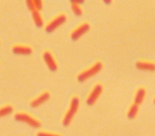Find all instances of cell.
Listing matches in <instances>:
<instances>
[{
	"mask_svg": "<svg viewBox=\"0 0 155 136\" xmlns=\"http://www.w3.org/2000/svg\"><path fill=\"white\" fill-rule=\"evenodd\" d=\"M85 0H70V2L72 4H81L84 2Z\"/></svg>",
	"mask_w": 155,
	"mask_h": 136,
	"instance_id": "ac0fdd59",
	"label": "cell"
},
{
	"mask_svg": "<svg viewBox=\"0 0 155 136\" xmlns=\"http://www.w3.org/2000/svg\"><path fill=\"white\" fill-rule=\"evenodd\" d=\"M34 5L37 10L39 11L41 10L42 7V0H33Z\"/></svg>",
	"mask_w": 155,
	"mask_h": 136,
	"instance_id": "e0dca14e",
	"label": "cell"
},
{
	"mask_svg": "<svg viewBox=\"0 0 155 136\" xmlns=\"http://www.w3.org/2000/svg\"><path fill=\"white\" fill-rule=\"evenodd\" d=\"M25 2H26V5H27L28 8L29 9V10L30 12H32L33 10L36 9L34 5L33 0H25Z\"/></svg>",
	"mask_w": 155,
	"mask_h": 136,
	"instance_id": "2e32d148",
	"label": "cell"
},
{
	"mask_svg": "<svg viewBox=\"0 0 155 136\" xmlns=\"http://www.w3.org/2000/svg\"><path fill=\"white\" fill-rule=\"evenodd\" d=\"M145 96V90L143 88H140L137 91L134 97V103L139 105L142 103Z\"/></svg>",
	"mask_w": 155,
	"mask_h": 136,
	"instance_id": "7c38bea8",
	"label": "cell"
},
{
	"mask_svg": "<svg viewBox=\"0 0 155 136\" xmlns=\"http://www.w3.org/2000/svg\"><path fill=\"white\" fill-rule=\"evenodd\" d=\"M79 104V99L77 97H74L71 100L69 109L68 110L67 114H65L64 118L63 124L64 126H67L70 123L72 119L74 117L76 112L78 111Z\"/></svg>",
	"mask_w": 155,
	"mask_h": 136,
	"instance_id": "6da1fadb",
	"label": "cell"
},
{
	"mask_svg": "<svg viewBox=\"0 0 155 136\" xmlns=\"http://www.w3.org/2000/svg\"><path fill=\"white\" fill-rule=\"evenodd\" d=\"M90 29V25L88 23H84L77 27L71 33V38L73 40H78Z\"/></svg>",
	"mask_w": 155,
	"mask_h": 136,
	"instance_id": "8992f818",
	"label": "cell"
},
{
	"mask_svg": "<svg viewBox=\"0 0 155 136\" xmlns=\"http://www.w3.org/2000/svg\"><path fill=\"white\" fill-rule=\"evenodd\" d=\"M154 103H155V100H154Z\"/></svg>",
	"mask_w": 155,
	"mask_h": 136,
	"instance_id": "44dd1931",
	"label": "cell"
},
{
	"mask_svg": "<svg viewBox=\"0 0 155 136\" xmlns=\"http://www.w3.org/2000/svg\"><path fill=\"white\" fill-rule=\"evenodd\" d=\"M111 1H112V0H103V1H104L105 3L107 4H110V3L111 2Z\"/></svg>",
	"mask_w": 155,
	"mask_h": 136,
	"instance_id": "ffe728a7",
	"label": "cell"
},
{
	"mask_svg": "<svg viewBox=\"0 0 155 136\" xmlns=\"http://www.w3.org/2000/svg\"><path fill=\"white\" fill-rule=\"evenodd\" d=\"M66 19H67L66 16H65L63 14L58 16L56 18L53 19L48 24V25L45 28L46 31L49 33L53 32L59 26L62 25L66 21Z\"/></svg>",
	"mask_w": 155,
	"mask_h": 136,
	"instance_id": "277c9868",
	"label": "cell"
},
{
	"mask_svg": "<svg viewBox=\"0 0 155 136\" xmlns=\"http://www.w3.org/2000/svg\"><path fill=\"white\" fill-rule=\"evenodd\" d=\"M102 67V64L97 62L95 63L93 66H92L89 69H87L86 70L82 72L81 74L79 75L78 77V80L79 82H83L85 80L90 78L91 77L93 76L96 74H97L98 72L101 71Z\"/></svg>",
	"mask_w": 155,
	"mask_h": 136,
	"instance_id": "7a4b0ae2",
	"label": "cell"
},
{
	"mask_svg": "<svg viewBox=\"0 0 155 136\" xmlns=\"http://www.w3.org/2000/svg\"><path fill=\"white\" fill-rule=\"evenodd\" d=\"M136 67L142 70L154 71L155 70V64L153 63L147 61H139L136 64Z\"/></svg>",
	"mask_w": 155,
	"mask_h": 136,
	"instance_id": "9c48e42d",
	"label": "cell"
},
{
	"mask_svg": "<svg viewBox=\"0 0 155 136\" xmlns=\"http://www.w3.org/2000/svg\"><path fill=\"white\" fill-rule=\"evenodd\" d=\"M43 59L45 63L47 64V67L49 68L50 70L55 71L57 70V68H58L57 64L50 52H44L43 55Z\"/></svg>",
	"mask_w": 155,
	"mask_h": 136,
	"instance_id": "52a82bcc",
	"label": "cell"
},
{
	"mask_svg": "<svg viewBox=\"0 0 155 136\" xmlns=\"http://www.w3.org/2000/svg\"><path fill=\"white\" fill-rule=\"evenodd\" d=\"M50 98V95L47 92H45L41 95H39L37 98L34 100L31 103V106L33 107H37L40 105L42 104L45 102H46Z\"/></svg>",
	"mask_w": 155,
	"mask_h": 136,
	"instance_id": "ba28073f",
	"label": "cell"
},
{
	"mask_svg": "<svg viewBox=\"0 0 155 136\" xmlns=\"http://www.w3.org/2000/svg\"><path fill=\"white\" fill-rule=\"evenodd\" d=\"M38 136H58L53 134H47V133H44V132H41L38 134Z\"/></svg>",
	"mask_w": 155,
	"mask_h": 136,
	"instance_id": "d6986e66",
	"label": "cell"
},
{
	"mask_svg": "<svg viewBox=\"0 0 155 136\" xmlns=\"http://www.w3.org/2000/svg\"><path fill=\"white\" fill-rule=\"evenodd\" d=\"M102 92V86L101 84L96 85L93 90H91L90 94L89 95L87 100V103L88 105H93L96 100L98 99Z\"/></svg>",
	"mask_w": 155,
	"mask_h": 136,
	"instance_id": "5b68a950",
	"label": "cell"
},
{
	"mask_svg": "<svg viewBox=\"0 0 155 136\" xmlns=\"http://www.w3.org/2000/svg\"><path fill=\"white\" fill-rule=\"evenodd\" d=\"M139 110V107L138 105L136 104H133V105H131V106L130 107L129 110L128 112V117L130 119H133L134 118Z\"/></svg>",
	"mask_w": 155,
	"mask_h": 136,
	"instance_id": "4fadbf2b",
	"label": "cell"
},
{
	"mask_svg": "<svg viewBox=\"0 0 155 136\" xmlns=\"http://www.w3.org/2000/svg\"><path fill=\"white\" fill-rule=\"evenodd\" d=\"M15 118L16 120L27 123L33 127L38 128L40 126L39 122L28 114L24 113H19L15 115Z\"/></svg>",
	"mask_w": 155,
	"mask_h": 136,
	"instance_id": "3957f363",
	"label": "cell"
},
{
	"mask_svg": "<svg viewBox=\"0 0 155 136\" xmlns=\"http://www.w3.org/2000/svg\"><path fill=\"white\" fill-rule=\"evenodd\" d=\"M12 50L14 53L20 55H28L32 52L31 48L29 47L22 46H16L13 47Z\"/></svg>",
	"mask_w": 155,
	"mask_h": 136,
	"instance_id": "30bf717a",
	"label": "cell"
},
{
	"mask_svg": "<svg viewBox=\"0 0 155 136\" xmlns=\"http://www.w3.org/2000/svg\"><path fill=\"white\" fill-rule=\"evenodd\" d=\"M13 111V108L10 106H5L0 109V118L9 115Z\"/></svg>",
	"mask_w": 155,
	"mask_h": 136,
	"instance_id": "5bb4252c",
	"label": "cell"
},
{
	"mask_svg": "<svg viewBox=\"0 0 155 136\" xmlns=\"http://www.w3.org/2000/svg\"><path fill=\"white\" fill-rule=\"evenodd\" d=\"M71 9L76 16H81L82 14V10L79 4H71Z\"/></svg>",
	"mask_w": 155,
	"mask_h": 136,
	"instance_id": "9a60e30c",
	"label": "cell"
},
{
	"mask_svg": "<svg viewBox=\"0 0 155 136\" xmlns=\"http://www.w3.org/2000/svg\"><path fill=\"white\" fill-rule=\"evenodd\" d=\"M31 12L32 18L35 25L38 27H41L44 25V21L39 13V11L37 9L33 10Z\"/></svg>",
	"mask_w": 155,
	"mask_h": 136,
	"instance_id": "8fae6325",
	"label": "cell"
}]
</instances>
